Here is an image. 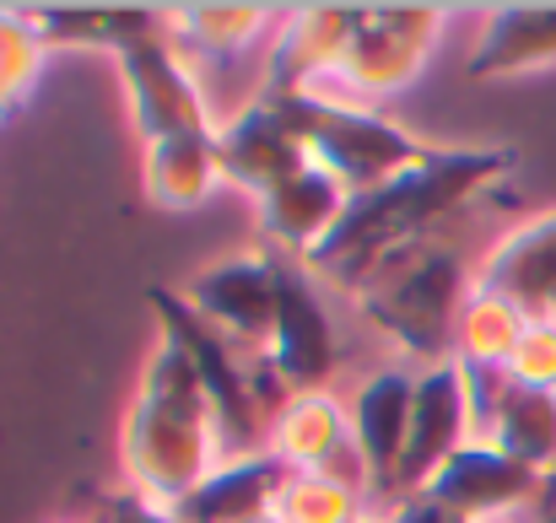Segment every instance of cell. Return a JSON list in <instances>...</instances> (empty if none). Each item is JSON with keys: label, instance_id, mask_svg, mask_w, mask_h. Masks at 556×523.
I'll return each mask as SVG.
<instances>
[{"label": "cell", "instance_id": "cell-1", "mask_svg": "<svg viewBox=\"0 0 556 523\" xmlns=\"http://www.w3.org/2000/svg\"><path fill=\"white\" fill-rule=\"evenodd\" d=\"M514 168H519L514 146H427L405 174H394L368 194H352L336 232L303 265L314 281L357 292L383 259H394L410 243H427L448 216L476 205Z\"/></svg>", "mask_w": 556, "mask_h": 523}, {"label": "cell", "instance_id": "cell-2", "mask_svg": "<svg viewBox=\"0 0 556 523\" xmlns=\"http://www.w3.org/2000/svg\"><path fill=\"white\" fill-rule=\"evenodd\" d=\"M119 454H125L130 486L163 508H179L222 464L211 394H205L189 350L168 330H157V350L147 356V372L125 410Z\"/></svg>", "mask_w": 556, "mask_h": 523}, {"label": "cell", "instance_id": "cell-3", "mask_svg": "<svg viewBox=\"0 0 556 523\" xmlns=\"http://www.w3.org/2000/svg\"><path fill=\"white\" fill-rule=\"evenodd\" d=\"M470 292L476 286L465 276L459 243L427 238V243H410L394 259H383L352 297H357V314L372 330H383L410 361L443 367V361H454V324H459V308Z\"/></svg>", "mask_w": 556, "mask_h": 523}, {"label": "cell", "instance_id": "cell-4", "mask_svg": "<svg viewBox=\"0 0 556 523\" xmlns=\"http://www.w3.org/2000/svg\"><path fill=\"white\" fill-rule=\"evenodd\" d=\"M270 98L298 125L308 157L330 178H341L346 194H368L378 183H389L427 152L416 136H405L400 125L378 119L363 103H346V98H330V92H270Z\"/></svg>", "mask_w": 556, "mask_h": 523}, {"label": "cell", "instance_id": "cell-5", "mask_svg": "<svg viewBox=\"0 0 556 523\" xmlns=\"http://www.w3.org/2000/svg\"><path fill=\"white\" fill-rule=\"evenodd\" d=\"M152 308H157V330H168L189 350V361H194V372H200V383L211 394L222 464L270 454V416L260 410V394H254V350L232 346L216 324H205L185 303V292L157 286Z\"/></svg>", "mask_w": 556, "mask_h": 523}, {"label": "cell", "instance_id": "cell-6", "mask_svg": "<svg viewBox=\"0 0 556 523\" xmlns=\"http://www.w3.org/2000/svg\"><path fill=\"white\" fill-rule=\"evenodd\" d=\"M448 11L443 5H357L346 54L336 65V87L346 98H389L416 81L427 65Z\"/></svg>", "mask_w": 556, "mask_h": 523}, {"label": "cell", "instance_id": "cell-7", "mask_svg": "<svg viewBox=\"0 0 556 523\" xmlns=\"http://www.w3.org/2000/svg\"><path fill=\"white\" fill-rule=\"evenodd\" d=\"M270 367L281 372L287 394H325V378L341 361L336 319L319 297V281L308 276L303 259L281 254V281H276V324H270Z\"/></svg>", "mask_w": 556, "mask_h": 523}, {"label": "cell", "instance_id": "cell-8", "mask_svg": "<svg viewBox=\"0 0 556 523\" xmlns=\"http://www.w3.org/2000/svg\"><path fill=\"white\" fill-rule=\"evenodd\" d=\"M276 281H281V254L260 248V254L216 259L200 276H189L185 303L205 324H216L232 346L265 350L276 324Z\"/></svg>", "mask_w": 556, "mask_h": 523}, {"label": "cell", "instance_id": "cell-9", "mask_svg": "<svg viewBox=\"0 0 556 523\" xmlns=\"http://www.w3.org/2000/svg\"><path fill=\"white\" fill-rule=\"evenodd\" d=\"M119 81H125V98H130V119L136 130L152 141H168V136H205L216 130V119L205 114V98L189 76L185 54L174 49V38H152V43H136L119 54Z\"/></svg>", "mask_w": 556, "mask_h": 523}, {"label": "cell", "instance_id": "cell-10", "mask_svg": "<svg viewBox=\"0 0 556 523\" xmlns=\"http://www.w3.org/2000/svg\"><path fill=\"white\" fill-rule=\"evenodd\" d=\"M216 163H222L227 183L249 189L254 200H265L276 183L314 168L298 125L287 119V109L270 92H254L227 125H216Z\"/></svg>", "mask_w": 556, "mask_h": 523}, {"label": "cell", "instance_id": "cell-11", "mask_svg": "<svg viewBox=\"0 0 556 523\" xmlns=\"http://www.w3.org/2000/svg\"><path fill=\"white\" fill-rule=\"evenodd\" d=\"M465 443H476V421H470V394H465L459 361L421 367L416 372V405H410V443H405V459H400L389 502L416 497Z\"/></svg>", "mask_w": 556, "mask_h": 523}, {"label": "cell", "instance_id": "cell-12", "mask_svg": "<svg viewBox=\"0 0 556 523\" xmlns=\"http://www.w3.org/2000/svg\"><path fill=\"white\" fill-rule=\"evenodd\" d=\"M535 492H541L535 470H525L519 459H508L492 443H465L416 497H432V502H443L448 513H459L470 523H503L514 513H525L535 502Z\"/></svg>", "mask_w": 556, "mask_h": 523}, {"label": "cell", "instance_id": "cell-13", "mask_svg": "<svg viewBox=\"0 0 556 523\" xmlns=\"http://www.w3.org/2000/svg\"><path fill=\"white\" fill-rule=\"evenodd\" d=\"M476 286L519 308L530 324H556V211H541L525 227H514L481 259Z\"/></svg>", "mask_w": 556, "mask_h": 523}, {"label": "cell", "instance_id": "cell-14", "mask_svg": "<svg viewBox=\"0 0 556 523\" xmlns=\"http://www.w3.org/2000/svg\"><path fill=\"white\" fill-rule=\"evenodd\" d=\"M357 5H303L287 16L270 49V76L265 92H319V81L336 76L346 38H352Z\"/></svg>", "mask_w": 556, "mask_h": 523}, {"label": "cell", "instance_id": "cell-15", "mask_svg": "<svg viewBox=\"0 0 556 523\" xmlns=\"http://www.w3.org/2000/svg\"><path fill=\"white\" fill-rule=\"evenodd\" d=\"M346 205H352L346 183L330 178L314 163V168H303L298 178L276 183V189L260 200V227H265V238L276 243V254L308 259V254L336 232V221L346 216Z\"/></svg>", "mask_w": 556, "mask_h": 523}, {"label": "cell", "instance_id": "cell-16", "mask_svg": "<svg viewBox=\"0 0 556 523\" xmlns=\"http://www.w3.org/2000/svg\"><path fill=\"white\" fill-rule=\"evenodd\" d=\"M410 405H416V372H405V367L368 378L352 399V437L368 459L378 497L394 492V475H400V459L410 443Z\"/></svg>", "mask_w": 556, "mask_h": 523}, {"label": "cell", "instance_id": "cell-17", "mask_svg": "<svg viewBox=\"0 0 556 523\" xmlns=\"http://www.w3.org/2000/svg\"><path fill=\"white\" fill-rule=\"evenodd\" d=\"M287 481H292V470L276 454L232 459V464H216L174 513H179V523H254L276 513Z\"/></svg>", "mask_w": 556, "mask_h": 523}, {"label": "cell", "instance_id": "cell-18", "mask_svg": "<svg viewBox=\"0 0 556 523\" xmlns=\"http://www.w3.org/2000/svg\"><path fill=\"white\" fill-rule=\"evenodd\" d=\"M43 49H109L114 60L136 43L168 38V16L152 5H43L27 11Z\"/></svg>", "mask_w": 556, "mask_h": 523}, {"label": "cell", "instance_id": "cell-19", "mask_svg": "<svg viewBox=\"0 0 556 523\" xmlns=\"http://www.w3.org/2000/svg\"><path fill=\"white\" fill-rule=\"evenodd\" d=\"M546 65H556V5H497L465 60V76L497 81Z\"/></svg>", "mask_w": 556, "mask_h": 523}, {"label": "cell", "instance_id": "cell-20", "mask_svg": "<svg viewBox=\"0 0 556 523\" xmlns=\"http://www.w3.org/2000/svg\"><path fill=\"white\" fill-rule=\"evenodd\" d=\"M341 448H352V410L330 394H292L270 421V454L292 475H319Z\"/></svg>", "mask_w": 556, "mask_h": 523}, {"label": "cell", "instance_id": "cell-21", "mask_svg": "<svg viewBox=\"0 0 556 523\" xmlns=\"http://www.w3.org/2000/svg\"><path fill=\"white\" fill-rule=\"evenodd\" d=\"M476 443L503 448L508 459H519L535 475L556 470V388H530L514 378Z\"/></svg>", "mask_w": 556, "mask_h": 523}, {"label": "cell", "instance_id": "cell-22", "mask_svg": "<svg viewBox=\"0 0 556 523\" xmlns=\"http://www.w3.org/2000/svg\"><path fill=\"white\" fill-rule=\"evenodd\" d=\"M222 178L216 163V130L205 136H168V141H152L147 146V163H141V183L147 194L163 205V211H189L200 205Z\"/></svg>", "mask_w": 556, "mask_h": 523}, {"label": "cell", "instance_id": "cell-23", "mask_svg": "<svg viewBox=\"0 0 556 523\" xmlns=\"http://www.w3.org/2000/svg\"><path fill=\"white\" fill-rule=\"evenodd\" d=\"M525 335H530V319L519 308H508L503 297L476 286L459 308V324H454V361H465V367H514V350L525 346Z\"/></svg>", "mask_w": 556, "mask_h": 523}, {"label": "cell", "instance_id": "cell-24", "mask_svg": "<svg viewBox=\"0 0 556 523\" xmlns=\"http://www.w3.org/2000/svg\"><path fill=\"white\" fill-rule=\"evenodd\" d=\"M168 38L189 43L205 60H232L243 54L254 38L270 33V11L265 5H179L168 11Z\"/></svg>", "mask_w": 556, "mask_h": 523}, {"label": "cell", "instance_id": "cell-25", "mask_svg": "<svg viewBox=\"0 0 556 523\" xmlns=\"http://www.w3.org/2000/svg\"><path fill=\"white\" fill-rule=\"evenodd\" d=\"M363 497L325 481V475H292L281 502H276V519L281 523H363L357 519Z\"/></svg>", "mask_w": 556, "mask_h": 523}, {"label": "cell", "instance_id": "cell-26", "mask_svg": "<svg viewBox=\"0 0 556 523\" xmlns=\"http://www.w3.org/2000/svg\"><path fill=\"white\" fill-rule=\"evenodd\" d=\"M38 65H43V43L27 11H0V114L33 87Z\"/></svg>", "mask_w": 556, "mask_h": 523}, {"label": "cell", "instance_id": "cell-27", "mask_svg": "<svg viewBox=\"0 0 556 523\" xmlns=\"http://www.w3.org/2000/svg\"><path fill=\"white\" fill-rule=\"evenodd\" d=\"M508 372L530 388H556V324H530V335L514 350Z\"/></svg>", "mask_w": 556, "mask_h": 523}, {"label": "cell", "instance_id": "cell-28", "mask_svg": "<svg viewBox=\"0 0 556 523\" xmlns=\"http://www.w3.org/2000/svg\"><path fill=\"white\" fill-rule=\"evenodd\" d=\"M92 523H179V513L152 502V497H141V492H119V497L98 502V519Z\"/></svg>", "mask_w": 556, "mask_h": 523}, {"label": "cell", "instance_id": "cell-29", "mask_svg": "<svg viewBox=\"0 0 556 523\" xmlns=\"http://www.w3.org/2000/svg\"><path fill=\"white\" fill-rule=\"evenodd\" d=\"M525 523H556V470L541 475V492H535V502L525 508Z\"/></svg>", "mask_w": 556, "mask_h": 523}, {"label": "cell", "instance_id": "cell-30", "mask_svg": "<svg viewBox=\"0 0 556 523\" xmlns=\"http://www.w3.org/2000/svg\"><path fill=\"white\" fill-rule=\"evenodd\" d=\"M254 523H281V519H276V513H265V519H254Z\"/></svg>", "mask_w": 556, "mask_h": 523}, {"label": "cell", "instance_id": "cell-31", "mask_svg": "<svg viewBox=\"0 0 556 523\" xmlns=\"http://www.w3.org/2000/svg\"><path fill=\"white\" fill-rule=\"evenodd\" d=\"M363 523H368V519H363Z\"/></svg>", "mask_w": 556, "mask_h": 523}]
</instances>
